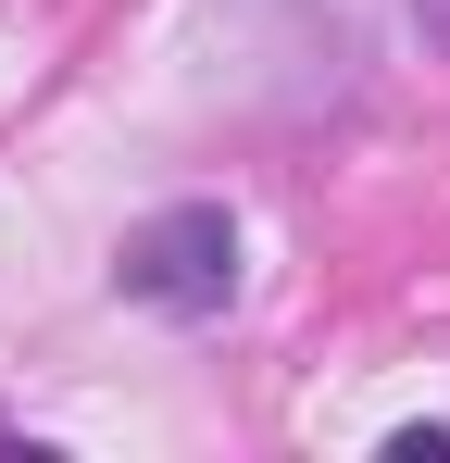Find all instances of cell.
Wrapping results in <instances>:
<instances>
[{"instance_id":"1","label":"cell","mask_w":450,"mask_h":463,"mask_svg":"<svg viewBox=\"0 0 450 463\" xmlns=\"http://www.w3.org/2000/svg\"><path fill=\"white\" fill-rule=\"evenodd\" d=\"M126 301L150 313H225V288H238V213L225 201H175V213H150L138 238H126Z\"/></svg>"},{"instance_id":"2","label":"cell","mask_w":450,"mask_h":463,"mask_svg":"<svg viewBox=\"0 0 450 463\" xmlns=\"http://www.w3.org/2000/svg\"><path fill=\"white\" fill-rule=\"evenodd\" d=\"M388 463H450V426H400V439H388Z\"/></svg>"}]
</instances>
